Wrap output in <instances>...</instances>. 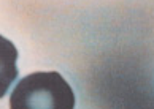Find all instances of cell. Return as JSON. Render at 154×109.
<instances>
[{
	"mask_svg": "<svg viewBox=\"0 0 154 109\" xmlns=\"http://www.w3.org/2000/svg\"><path fill=\"white\" fill-rule=\"evenodd\" d=\"M75 93L57 71L30 73L16 84L11 109H73Z\"/></svg>",
	"mask_w": 154,
	"mask_h": 109,
	"instance_id": "1",
	"label": "cell"
},
{
	"mask_svg": "<svg viewBox=\"0 0 154 109\" xmlns=\"http://www.w3.org/2000/svg\"><path fill=\"white\" fill-rule=\"evenodd\" d=\"M18 49L8 38L0 35V98L7 95L8 89L18 78Z\"/></svg>",
	"mask_w": 154,
	"mask_h": 109,
	"instance_id": "2",
	"label": "cell"
}]
</instances>
